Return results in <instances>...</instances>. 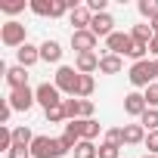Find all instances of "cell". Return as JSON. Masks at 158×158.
Instances as JSON below:
<instances>
[{
	"mask_svg": "<svg viewBox=\"0 0 158 158\" xmlns=\"http://www.w3.org/2000/svg\"><path fill=\"white\" fill-rule=\"evenodd\" d=\"M127 77H130V84H133L136 90H146V87H152V84L158 81V65H155V59L133 62V65H130V71H127Z\"/></svg>",
	"mask_w": 158,
	"mask_h": 158,
	"instance_id": "obj_1",
	"label": "cell"
},
{
	"mask_svg": "<svg viewBox=\"0 0 158 158\" xmlns=\"http://www.w3.org/2000/svg\"><path fill=\"white\" fill-rule=\"evenodd\" d=\"M53 84L59 87L62 96H77V84H81V71L74 65H59L53 74Z\"/></svg>",
	"mask_w": 158,
	"mask_h": 158,
	"instance_id": "obj_2",
	"label": "cell"
},
{
	"mask_svg": "<svg viewBox=\"0 0 158 158\" xmlns=\"http://www.w3.org/2000/svg\"><path fill=\"white\" fill-rule=\"evenodd\" d=\"M62 155H68V149L62 146V139H56V136H34V143H31V158H62Z\"/></svg>",
	"mask_w": 158,
	"mask_h": 158,
	"instance_id": "obj_3",
	"label": "cell"
},
{
	"mask_svg": "<svg viewBox=\"0 0 158 158\" xmlns=\"http://www.w3.org/2000/svg\"><path fill=\"white\" fill-rule=\"evenodd\" d=\"M0 40H3V47H10V50H22L28 44V28L22 22L10 19L6 25H0Z\"/></svg>",
	"mask_w": 158,
	"mask_h": 158,
	"instance_id": "obj_4",
	"label": "cell"
},
{
	"mask_svg": "<svg viewBox=\"0 0 158 158\" xmlns=\"http://www.w3.org/2000/svg\"><path fill=\"white\" fill-rule=\"evenodd\" d=\"M34 96H37V106H40L44 112H47V109L62 106V93H59V87H56V84H50V81L37 84V87H34Z\"/></svg>",
	"mask_w": 158,
	"mask_h": 158,
	"instance_id": "obj_5",
	"label": "cell"
},
{
	"mask_svg": "<svg viewBox=\"0 0 158 158\" xmlns=\"http://www.w3.org/2000/svg\"><path fill=\"white\" fill-rule=\"evenodd\" d=\"M6 102L13 106V112H31V109L37 106V96H34L31 87H19V90H10Z\"/></svg>",
	"mask_w": 158,
	"mask_h": 158,
	"instance_id": "obj_6",
	"label": "cell"
},
{
	"mask_svg": "<svg viewBox=\"0 0 158 158\" xmlns=\"http://www.w3.org/2000/svg\"><path fill=\"white\" fill-rule=\"evenodd\" d=\"M96 44H99V37L87 28V31H71V50L81 56V53H96Z\"/></svg>",
	"mask_w": 158,
	"mask_h": 158,
	"instance_id": "obj_7",
	"label": "cell"
},
{
	"mask_svg": "<svg viewBox=\"0 0 158 158\" xmlns=\"http://www.w3.org/2000/svg\"><path fill=\"white\" fill-rule=\"evenodd\" d=\"M133 47V37L127 31H115L109 40H106V53H115V56H127Z\"/></svg>",
	"mask_w": 158,
	"mask_h": 158,
	"instance_id": "obj_8",
	"label": "cell"
},
{
	"mask_svg": "<svg viewBox=\"0 0 158 158\" xmlns=\"http://www.w3.org/2000/svg\"><path fill=\"white\" fill-rule=\"evenodd\" d=\"M90 31L96 34V37H112L115 34V19H112V13H96L93 16V22H90Z\"/></svg>",
	"mask_w": 158,
	"mask_h": 158,
	"instance_id": "obj_9",
	"label": "cell"
},
{
	"mask_svg": "<svg viewBox=\"0 0 158 158\" xmlns=\"http://www.w3.org/2000/svg\"><path fill=\"white\" fill-rule=\"evenodd\" d=\"M146 109H149V106H146V96H143L139 90H130V93L124 96V112H127L130 118H143Z\"/></svg>",
	"mask_w": 158,
	"mask_h": 158,
	"instance_id": "obj_10",
	"label": "cell"
},
{
	"mask_svg": "<svg viewBox=\"0 0 158 158\" xmlns=\"http://www.w3.org/2000/svg\"><path fill=\"white\" fill-rule=\"evenodd\" d=\"M68 22L74 25V31H87L90 22H93V13L87 10V3H81V6H74V10L68 13Z\"/></svg>",
	"mask_w": 158,
	"mask_h": 158,
	"instance_id": "obj_11",
	"label": "cell"
},
{
	"mask_svg": "<svg viewBox=\"0 0 158 158\" xmlns=\"http://www.w3.org/2000/svg\"><path fill=\"white\" fill-rule=\"evenodd\" d=\"M59 139H62V146H65L68 152H74V149H77V143L84 139V136H81V121H68Z\"/></svg>",
	"mask_w": 158,
	"mask_h": 158,
	"instance_id": "obj_12",
	"label": "cell"
},
{
	"mask_svg": "<svg viewBox=\"0 0 158 158\" xmlns=\"http://www.w3.org/2000/svg\"><path fill=\"white\" fill-rule=\"evenodd\" d=\"M99 53H81V56H74V68L81 71V74H93L99 71Z\"/></svg>",
	"mask_w": 158,
	"mask_h": 158,
	"instance_id": "obj_13",
	"label": "cell"
},
{
	"mask_svg": "<svg viewBox=\"0 0 158 158\" xmlns=\"http://www.w3.org/2000/svg\"><path fill=\"white\" fill-rule=\"evenodd\" d=\"M16 59H19V65H22V68H31V65H37V62H40V47L25 44L22 50H16Z\"/></svg>",
	"mask_w": 158,
	"mask_h": 158,
	"instance_id": "obj_14",
	"label": "cell"
},
{
	"mask_svg": "<svg viewBox=\"0 0 158 158\" xmlns=\"http://www.w3.org/2000/svg\"><path fill=\"white\" fill-rule=\"evenodd\" d=\"M6 84H10V90H19V87H28V68H22V65H13V68H6Z\"/></svg>",
	"mask_w": 158,
	"mask_h": 158,
	"instance_id": "obj_15",
	"label": "cell"
},
{
	"mask_svg": "<svg viewBox=\"0 0 158 158\" xmlns=\"http://www.w3.org/2000/svg\"><path fill=\"white\" fill-rule=\"evenodd\" d=\"M146 143V127L136 124H124V146H143Z\"/></svg>",
	"mask_w": 158,
	"mask_h": 158,
	"instance_id": "obj_16",
	"label": "cell"
},
{
	"mask_svg": "<svg viewBox=\"0 0 158 158\" xmlns=\"http://www.w3.org/2000/svg\"><path fill=\"white\" fill-rule=\"evenodd\" d=\"M59 59H62V44L59 40H44L40 44V62H53L56 65Z\"/></svg>",
	"mask_w": 158,
	"mask_h": 158,
	"instance_id": "obj_17",
	"label": "cell"
},
{
	"mask_svg": "<svg viewBox=\"0 0 158 158\" xmlns=\"http://www.w3.org/2000/svg\"><path fill=\"white\" fill-rule=\"evenodd\" d=\"M121 68H124V56L102 53V59H99V71H102V74H118Z\"/></svg>",
	"mask_w": 158,
	"mask_h": 158,
	"instance_id": "obj_18",
	"label": "cell"
},
{
	"mask_svg": "<svg viewBox=\"0 0 158 158\" xmlns=\"http://www.w3.org/2000/svg\"><path fill=\"white\" fill-rule=\"evenodd\" d=\"M99 130H102V124H99L96 118H81V136H84V139L93 143V139L99 136Z\"/></svg>",
	"mask_w": 158,
	"mask_h": 158,
	"instance_id": "obj_19",
	"label": "cell"
},
{
	"mask_svg": "<svg viewBox=\"0 0 158 158\" xmlns=\"http://www.w3.org/2000/svg\"><path fill=\"white\" fill-rule=\"evenodd\" d=\"M71 155H74V158H99V146L90 143V139H81V143H77V149H74Z\"/></svg>",
	"mask_w": 158,
	"mask_h": 158,
	"instance_id": "obj_20",
	"label": "cell"
},
{
	"mask_svg": "<svg viewBox=\"0 0 158 158\" xmlns=\"http://www.w3.org/2000/svg\"><path fill=\"white\" fill-rule=\"evenodd\" d=\"M130 37H133V40H139V44H149V40L155 37V31H152V25H149V22H139V25H133V28H130Z\"/></svg>",
	"mask_w": 158,
	"mask_h": 158,
	"instance_id": "obj_21",
	"label": "cell"
},
{
	"mask_svg": "<svg viewBox=\"0 0 158 158\" xmlns=\"http://www.w3.org/2000/svg\"><path fill=\"white\" fill-rule=\"evenodd\" d=\"M96 90V81H93V74H81V84H77V99H90Z\"/></svg>",
	"mask_w": 158,
	"mask_h": 158,
	"instance_id": "obj_22",
	"label": "cell"
},
{
	"mask_svg": "<svg viewBox=\"0 0 158 158\" xmlns=\"http://www.w3.org/2000/svg\"><path fill=\"white\" fill-rule=\"evenodd\" d=\"M62 109H65L68 121H77V118H81V99H77V96H65V99H62Z\"/></svg>",
	"mask_w": 158,
	"mask_h": 158,
	"instance_id": "obj_23",
	"label": "cell"
},
{
	"mask_svg": "<svg viewBox=\"0 0 158 158\" xmlns=\"http://www.w3.org/2000/svg\"><path fill=\"white\" fill-rule=\"evenodd\" d=\"M136 10H139V16L143 19H158V0H139V3H136Z\"/></svg>",
	"mask_w": 158,
	"mask_h": 158,
	"instance_id": "obj_24",
	"label": "cell"
},
{
	"mask_svg": "<svg viewBox=\"0 0 158 158\" xmlns=\"http://www.w3.org/2000/svg\"><path fill=\"white\" fill-rule=\"evenodd\" d=\"M139 124L146 127V133H152V130H158V109H146V115L139 118Z\"/></svg>",
	"mask_w": 158,
	"mask_h": 158,
	"instance_id": "obj_25",
	"label": "cell"
},
{
	"mask_svg": "<svg viewBox=\"0 0 158 158\" xmlns=\"http://www.w3.org/2000/svg\"><path fill=\"white\" fill-rule=\"evenodd\" d=\"M28 10H31L34 16H50V10H53V0H31V3H28Z\"/></svg>",
	"mask_w": 158,
	"mask_h": 158,
	"instance_id": "obj_26",
	"label": "cell"
},
{
	"mask_svg": "<svg viewBox=\"0 0 158 158\" xmlns=\"http://www.w3.org/2000/svg\"><path fill=\"white\" fill-rule=\"evenodd\" d=\"M44 115H47V121H50V124H62V121L68 124V115H65V109H62V106H56V109H47Z\"/></svg>",
	"mask_w": 158,
	"mask_h": 158,
	"instance_id": "obj_27",
	"label": "cell"
},
{
	"mask_svg": "<svg viewBox=\"0 0 158 158\" xmlns=\"http://www.w3.org/2000/svg\"><path fill=\"white\" fill-rule=\"evenodd\" d=\"M121 155V146H115V143H99V158H118Z\"/></svg>",
	"mask_w": 158,
	"mask_h": 158,
	"instance_id": "obj_28",
	"label": "cell"
},
{
	"mask_svg": "<svg viewBox=\"0 0 158 158\" xmlns=\"http://www.w3.org/2000/svg\"><path fill=\"white\" fill-rule=\"evenodd\" d=\"M143 96H146V106H149V109H158V81H155L152 87H146Z\"/></svg>",
	"mask_w": 158,
	"mask_h": 158,
	"instance_id": "obj_29",
	"label": "cell"
},
{
	"mask_svg": "<svg viewBox=\"0 0 158 158\" xmlns=\"http://www.w3.org/2000/svg\"><path fill=\"white\" fill-rule=\"evenodd\" d=\"M106 143L124 146V127H112V130H106Z\"/></svg>",
	"mask_w": 158,
	"mask_h": 158,
	"instance_id": "obj_30",
	"label": "cell"
},
{
	"mask_svg": "<svg viewBox=\"0 0 158 158\" xmlns=\"http://www.w3.org/2000/svg\"><path fill=\"white\" fill-rule=\"evenodd\" d=\"M0 149L3 152L13 149V127H0Z\"/></svg>",
	"mask_w": 158,
	"mask_h": 158,
	"instance_id": "obj_31",
	"label": "cell"
},
{
	"mask_svg": "<svg viewBox=\"0 0 158 158\" xmlns=\"http://www.w3.org/2000/svg\"><path fill=\"white\" fill-rule=\"evenodd\" d=\"M146 149H149V155H158V130H152V133H146V143H143Z\"/></svg>",
	"mask_w": 158,
	"mask_h": 158,
	"instance_id": "obj_32",
	"label": "cell"
},
{
	"mask_svg": "<svg viewBox=\"0 0 158 158\" xmlns=\"http://www.w3.org/2000/svg\"><path fill=\"white\" fill-rule=\"evenodd\" d=\"M0 10H3L6 16H16V13L25 10V0H16V3H0Z\"/></svg>",
	"mask_w": 158,
	"mask_h": 158,
	"instance_id": "obj_33",
	"label": "cell"
},
{
	"mask_svg": "<svg viewBox=\"0 0 158 158\" xmlns=\"http://www.w3.org/2000/svg\"><path fill=\"white\" fill-rule=\"evenodd\" d=\"M6 158H31V149H28V146H13V149L6 152Z\"/></svg>",
	"mask_w": 158,
	"mask_h": 158,
	"instance_id": "obj_34",
	"label": "cell"
},
{
	"mask_svg": "<svg viewBox=\"0 0 158 158\" xmlns=\"http://www.w3.org/2000/svg\"><path fill=\"white\" fill-rule=\"evenodd\" d=\"M93 112H96L93 99H81V118H93ZM81 118H77V121H81Z\"/></svg>",
	"mask_w": 158,
	"mask_h": 158,
	"instance_id": "obj_35",
	"label": "cell"
},
{
	"mask_svg": "<svg viewBox=\"0 0 158 158\" xmlns=\"http://www.w3.org/2000/svg\"><path fill=\"white\" fill-rule=\"evenodd\" d=\"M10 118H13V106H10V102L3 99V112H0V124L6 127V124H10Z\"/></svg>",
	"mask_w": 158,
	"mask_h": 158,
	"instance_id": "obj_36",
	"label": "cell"
},
{
	"mask_svg": "<svg viewBox=\"0 0 158 158\" xmlns=\"http://www.w3.org/2000/svg\"><path fill=\"white\" fill-rule=\"evenodd\" d=\"M149 53H152V56H155V59H158V34H155V37H152V40H149Z\"/></svg>",
	"mask_w": 158,
	"mask_h": 158,
	"instance_id": "obj_37",
	"label": "cell"
},
{
	"mask_svg": "<svg viewBox=\"0 0 158 158\" xmlns=\"http://www.w3.org/2000/svg\"><path fill=\"white\" fill-rule=\"evenodd\" d=\"M143 158H158V155H149V152H146V155H143Z\"/></svg>",
	"mask_w": 158,
	"mask_h": 158,
	"instance_id": "obj_38",
	"label": "cell"
},
{
	"mask_svg": "<svg viewBox=\"0 0 158 158\" xmlns=\"http://www.w3.org/2000/svg\"><path fill=\"white\" fill-rule=\"evenodd\" d=\"M155 65H158V59H155Z\"/></svg>",
	"mask_w": 158,
	"mask_h": 158,
	"instance_id": "obj_39",
	"label": "cell"
}]
</instances>
